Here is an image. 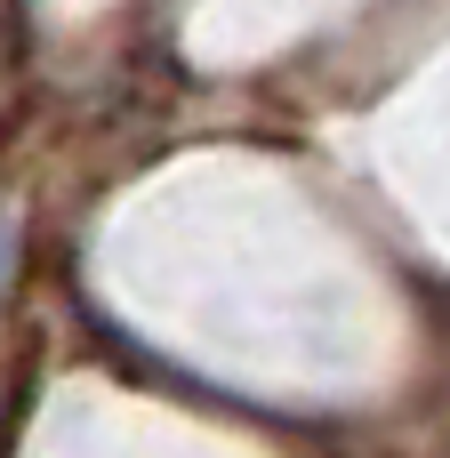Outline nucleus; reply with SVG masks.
Here are the masks:
<instances>
[{
	"label": "nucleus",
	"mask_w": 450,
	"mask_h": 458,
	"mask_svg": "<svg viewBox=\"0 0 450 458\" xmlns=\"http://www.w3.org/2000/svg\"><path fill=\"white\" fill-rule=\"evenodd\" d=\"M8 274H16V225L0 217V290H8Z\"/></svg>",
	"instance_id": "nucleus-1"
}]
</instances>
